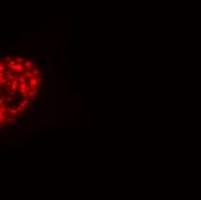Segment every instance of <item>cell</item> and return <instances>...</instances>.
<instances>
[{
  "label": "cell",
  "instance_id": "cell-1",
  "mask_svg": "<svg viewBox=\"0 0 201 200\" xmlns=\"http://www.w3.org/2000/svg\"><path fill=\"white\" fill-rule=\"evenodd\" d=\"M40 71L30 59L8 56L1 61V119L8 123L29 108L38 93Z\"/></svg>",
  "mask_w": 201,
  "mask_h": 200
}]
</instances>
